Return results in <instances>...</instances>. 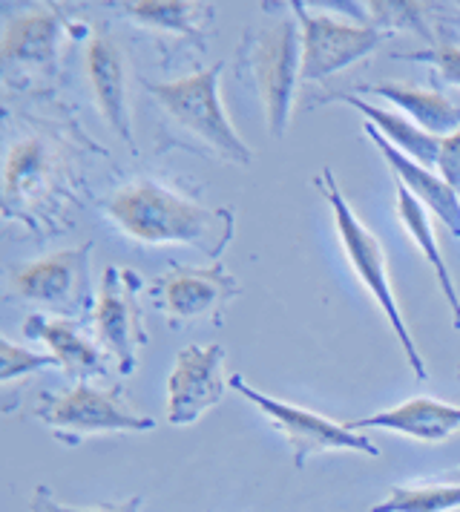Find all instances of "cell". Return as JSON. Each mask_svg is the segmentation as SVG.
Masks as SVG:
<instances>
[{"label": "cell", "mask_w": 460, "mask_h": 512, "mask_svg": "<svg viewBox=\"0 0 460 512\" xmlns=\"http://www.w3.org/2000/svg\"><path fill=\"white\" fill-rule=\"evenodd\" d=\"M107 216L130 239L147 245L184 242L216 262L233 236V210L196 205L153 179L121 187L107 202Z\"/></svg>", "instance_id": "6da1fadb"}, {"label": "cell", "mask_w": 460, "mask_h": 512, "mask_svg": "<svg viewBox=\"0 0 460 512\" xmlns=\"http://www.w3.org/2000/svg\"><path fill=\"white\" fill-rule=\"evenodd\" d=\"M239 78H248L259 95L268 136L282 139L288 133L297 84L302 81V29L285 18L268 29L245 32L236 58Z\"/></svg>", "instance_id": "7a4b0ae2"}, {"label": "cell", "mask_w": 460, "mask_h": 512, "mask_svg": "<svg viewBox=\"0 0 460 512\" xmlns=\"http://www.w3.org/2000/svg\"><path fill=\"white\" fill-rule=\"evenodd\" d=\"M225 70V61H216L207 70L184 75L179 81H144V90L156 98L167 121L179 127L190 139H196L222 162L242 164L253 162V150L236 133V127L225 116V107L219 101V75Z\"/></svg>", "instance_id": "3957f363"}, {"label": "cell", "mask_w": 460, "mask_h": 512, "mask_svg": "<svg viewBox=\"0 0 460 512\" xmlns=\"http://www.w3.org/2000/svg\"><path fill=\"white\" fill-rule=\"evenodd\" d=\"M317 185H320L325 202L331 205L337 236L343 242V251L348 256V262H351V268H354V274L366 285V291L371 294V300L377 303V308L386 314L391 331H394L400 349H403L409 366H412L414 377L420 383L429 380V369L423 363V354L414 346L412 331L406 326V320L400 314V305H397V297H394V288H391L389 280V262H386V251H383L380 239L368 231L366 225L360 222V216L354 213V208L348 205V199H345V193L337 185V176H334L331 167H322V173L317 176Z\"/></svg>", "instance_id": "277c9868"}, {"label": "cell", "mask_w": 460, "mask_h": 512, "mask_svg": "<svg viewBox=\"0 0 460 512\" xmlns=\"http://www.w3.org/2000/svg\"><path fill=\"white\" fill-rule=\"evenodd\" d=\"M67 446L81 443L87 435L104 432H153L159 423L136 415L121 389H98L90 383H75L69 392H44L29 412Z\"/></svg>", "instance_id": "5b68a950"}, {"label": "cell", "mask_w": 460, "mask_h": 512, "mask_svg": "<svg viewBox=\"0 0 460 512\" xmlns=\"http://www.w3.org/2000/svg\"><path fill=\"white\" fill-rule=\"evenodd\" d=\"M228 386L236 389L245 400H251L265 418H271V423L285 435L288 446L294 449V464L299 469L322 452H360V455H371V458L380 455V449L368 441L366 435L348 429L345 423L322 418L317 412H308V409H299L285 400L265 395V392L253 389L251 383H245L242 374H230Z\"/></svg>", "instance_id": "8992f818"}, {"label": "cell", "mask_w": 460, "mask_h": 512, "mask_svg": "<svg viewBox=\"0 0 460 512\" xmlns=\"http://www.w3.org/2000/svg\"><path fill=\"white\" fill-rule=\"evenodd\" d=\"M141 288L144 277L138 271L124 265H107L90 317L98 343L113 357L115 372L121 377L136 372L138 351L147 346V331L138 305Z\"/></svg>", "instance_id": "52a82bcc"}, {"label": "cell", "mask_w": 460, "mask_h": 512, "mask_svg": "<svg viewBox=\"0 0 460 512\" xmlns=\"http://www.w3.org/2000/svg\"><path fill=\"white\" fill-rule=\"evenodd\" d=\"M242 294L239 280L225 268V262H213L210 268H182L173 265L147 288V297L159 305L167 326L179 328L193 320H213L222 326L230 300Z\"/></svg>", "instance_id": "ba28073f"}, {"label": "cell", "mask_w": 460, "mask_h": 512, "mask_svg": "<svg viewBox=\"0 0 460 512\" xmlns=\"http://www.w3.org/2000/svg\"><path fill=\"white\" fill-rule=\"evenodd\" d=\"M302 29V81H325L354 67L380 47L389 32L374 24H348L331 15H311L305 3H291Z\"/></svg>", "instance_id": "9c48e42d"}, {"label": "cell", "mask_w": 460, "mask_h": 512, "mask_svg": "<svg viewBox=\"0 0 460 512\" xmlns=\"http://www.w3.org/2000/svg\"><path fill=\"white\" fill-rule=\"evenodd\" d=\"M95 242H84L78 248L49 254L21 271H15L12 288L23 300L49 305V311L64 314L67 320L84 317L95 311L90 282V256Z\"/></svg>", "instance_id": "30bf717a"}, {"label": "cell", "mask_w": 460, "mask_h": 512, "mask_svg": "<svg viewBox=\"0 0 460 512\" xmlns=\"http://www.w3.org/2000/svg\"><path fill=\"white\" fill-rule=\"evenodd\" d=\"M222 360L225 349L219 343L187 346L176 354V366L167 377V423L190 426L225 397L228 380Z\"/></svg>", "instance_id": "8fae6325"}, {"label": "cell", "mask_w": 460, "mask_h": 512, "mask_svg": "<svg viewBox=\"0 0 460 512\" xmlns=\"http://www.w3.org/2000/svg\"><path fill=\"white\" fill-rule=\"evenodd\" d=\"M87 75L92 95L104 121L115 130V136L136 153L133 116H130V95H127V64L124 52L118 49L110 32L98 29L87 49Z\"/></svg>", "instance_id": "7c38bea8"}, {"label": "cell", "mask_w": 460, "mask_h": 512, "mask_svg": "<svg viewBox=\"0 0 460 512\" xmlns=\"http://www.w3.org/2000/svg\"><path fill=\"white\" fill-rule=\"evenodd\" d=\"M363 133H366V139L374 141L377 153L383 156V162L389 164V170L397 176L400 187H406L423 208L432 210L449 231L455 233V236H460L458 190H452V187L446 185V179H443L440 173L426 170L423 164H417L414 159H409L406 153H400V150H397L374 124L363 121Z\"/></svg>", "instance_id": "4fadbf2b"}, {"label": "cell", "mask_w": 460, "mask_h": 512, "mask_svg": "<svg viewBox=\"0 0 460 512\" xmlns=\"http://www.w3.org/2000/svg\"><path fill=\"white\" fill-rule=\"evenodd\" d=\"M23 334L32 340H41L49 354L58 360V366L75 377L78 383L84 377H110V366L104 351L98 349L92 340H87L75 320L67 317H46V314H32L23 323Z\"/></svg>", "instance_id": "5bb4252c"}, {"label": "cell", "mask_w": 460, "mask_h": 512, "mask_svg": "<svg viewBox=\"0 0 460 512\" xmlns=\"http://www.w3.org/2000/svg\"><path fill=\"white\" fill-rule=\"evenodd\" d=\"M64 26V15L55 9H32L23 15H12L0 41L3 64L52 70L64 38Z\"/></svg>", "instance_id": "9a60e30c"}, {"label": "cell", "mask_w": 460, "mask_h": 512, "mask_svg": "<svg viewBox=\"0 0 460 512\" xmlns=\"http://www.w3.org/2000/svg\"><path fill=\"white\" fill-rule=\"evenodd\" d=\"M345 426L354 432L357 429H389V432L409 435L420 443H440L460 429V406L440 403L432 397H412L403 406L351 420Z\"/></svg>", "instance_id": "2e32d148"}, {"label": "cell", "mask_w": 460, "mask_h": 512, "mask_svg": "<svg viewBox=\"0 0 460 512\" xmlns=\"http://www.w3.org/2000/svg\"><path fill=\"white\" fill-rule=\"evenodd\" d=\"M121 15L150 32H164L184 38V44L205 49V32L213 21L210 3H184V0H138V3H118Z\"/></svg>", "instance_id": "e0dca14e"}, {"label": "cell", "mask_w": 460, "mask_h": 512, "mask_svg": "<svg viewBox=\"0 0 460 512\" xmlns=\"http://www.w3.org/2000/svg\"><path fill=\"white\" fill-rule=\"evenodd\" d=\"M360 95H374L403 110L409 121L432 136H452L460 130V104L440 90H417V87H400V84H360Z\"/></svg>", "instance_id": "ac0fdd59"}, {"label": "cell", "mask_w": 460, "mask_h": 512, "mask_svg": "<svg viewBox=\"0 0 460 512\" xmlns=\"http://www.w3.org/2000/svg\"><path fill=\"white\" fill-rule=\"evenodd\" d=\"M328 101L351 104V107L360 110V113L366 116L368 124H374V127H377L400 153H406L409 159H414L417 164H423L426 170H435L437 173L440 147H443V139H440V136H432V133L420 130L414 121H409V118L394 116L391 110H383V107H377V104H368V101H363L360 95L354 93H334L328 95Z\"/></svg>", "instance_id": "d6986e66"}, {"label": "cell", "mask_w": 460, "mask_h": 512, "mask_svg": "<svg viewBox=\"0 0 460 512\" xmlns=\"http://www.w3.org/2000/svg\"><path fill=\"white\" fill-rule=\"evenodd\" d=\"M397 216H400L403 228H406L409 236L414 239V245L420 248L423 259L435 268L437 282H440V291H443V300H446L449 311H452V326L460 328V294H458V288H455L452 274H449V268H446V259H443L440 248H437L435 231H432V219H429L426 208L414 199L406 187H400V190H397Z\"/></svg>", "instance_id": "ffe728a7"}, {"label": "cell", "mask_w": 460, "mask_h": 512, "mask_svg": "<svg viewBox=\"0 0 460 512\" xmlns=\"http://www.w3.org/2000/svg\"><path fill=\"white\" fill-rule=\"evenodd\" d=\"M46 164L44 141L26 139L12 147L6 159V208H12L15 199L35 196V190L46 185Z\"/></svg>", "instance_id": "44dd1931"}, {"label": "cell", "mask_w": 460, "mask_h": 512, "mask_svg": "<svg viewBox=\"0 0 460 512\" xmlns=\"http://www.w3.org/2000/svg\"><path fill=\"white\" fill-rule=\"evenodd\" d=\"M460 510V484H423V487H391L386 501L371 512H455Z\"/></svg>", "instance_id": "7402d4cb"}, {"label": "cell", "mask_w": 460, "mask_h": 512, "mask_svg": "<svg viewBox=\"0 0 460 512\" xmlns=\"http://www.w3.org/2000/svg\"><path fill=\"white\" fill-rule=\"evenodd\" d=\"M397 61H417L435 70V87H460V44H437L417 52H394Z\"/></svg>", "instance_id": "603a6c76"}, {"label": "cell", "mask_w": 460, "mask_h": 512, "mask_svg": "<svg viewBox=\"0 0 460 512\" xmlns=\"http://www.w3.org/2000/svg\"><path fill=\"white\" fill-rule=\"evenodd\" d=\"M368 9H371V24L380 26L383 32L391 35L394 29H417L420 38L437 47L435 35L420 21V3H368Z\"/></svg>", "instance_id": "cb8c5ba5"}, {"label": "cell", "mask_w": 460, "mask_h": 512, "mask_svg": "<svg viewBox=\"0 0 460 512\" xmlns=\"http://www.w3.org/2000/svg\"><path fill=\"white\" fill-rule=\"evenodd\" d=\"M49 366H58V360L52 354H32V351H23L21 346H15L9 337L0 340V380L3 383H12L18 377H29V374L49 369Z\"/></svg>", "instance_id": "d4e9b609"}, {"label": "cell", "mask_w": 460, "mask_h": 512, "mask_svg": "<svg viewBox=\"0 0 460 512\" xmlns=\"http://www.w3.org/2000/svg\"><path fill=\"white\" fill-rule=\"evenodd\" d=\"M144 510V495H133L121 504H101V507H69L55 501L52 489L49 487H35V495L29 501V512H141Z\"/></svg>", "instance_id": "484cf974"}, {"label": "cell", "mask_w": 460, "mask_h": 512, "mask_svg": "<svg viewBox=\"0 0 460 512\" xmlns=\"http://www.w3.org/2000/svg\"><path fill=\"white\" fill-rule=\"evenodd\" d=\"M437 170H440V176L446 179V185L460 193V130L443 139Z\"/></svg>", "instance_id": "4316f807"}]
</instances>
